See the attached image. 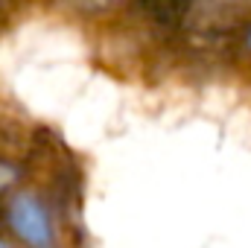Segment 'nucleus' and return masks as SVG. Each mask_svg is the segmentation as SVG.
I'll use <instances>...</instances> for the list:
<instances>
[{
  "instance_id": "nucleus-2",
  "label": "nucleus",
  "mask_w": 251,
  "mask_h": 248,
  "mask_svg": "<svg viewBox=\"0 0 251 248\" xmlns=\"http://www.w3.org/2000/svg\"><path fill=\"white\" fill-rule=\"evenodd\" d=\"M6 222L15 231V237L26 248H56V225H53V213L44 204V198L32 190H18L9 198L6 207Z\"/></svg>"
},
{
  "instance_id": "nucleus-1",
  "label": "nucleus",
  "mask_w": 251,
  "mask_h": 248,
  "mask_svg": "<svg viewBox=\"0 0 251 248\" xmlns=\"http://www.w3.org/2000/svg\"><path fill=\"white\" fill-rule=\"evenodd\" d=\"M178 24L196 41L243 35L251 24V0H184Z\"/></svg>"
},
{
  "instance_id": "nucleus-6",
  "label": "nucleus",
  "mask_w": 251,
  "mask_h": 248,
  "mask_svg": "<svg viewBox=\"0 0 251 248\" xmlns=\"http://www.w3.org/2000/svg\"><path fill=\"white\" fill-rule=\"evenodd\" d=\"M0 248H12V246H9V243H3V240H0Z\"/></svg>"
},
{
  "instance_id": "nucleus-4",
  "label": "nucleus",
  "mask_w": 251,
  "mask_h": 248,
  "mask_svg": "<svg viewBox=\"0 0 251 248\" xmlns=\"http://www.w3.org/2000/svg\"><path fill=\"white\" fill-rule=\"evenodd\" d=\"M18 178H21L18 167H15V164H9V161H0V193H6L9 187L18 181Z\"/></svg>"
},
{
  "instance_id": "nucleus-3",
  "label": "nucleus",
  "mask_w": 251,
  "mask_h": 248,
  "mask_svg": "<svg viewBox=\"0 0 251 248\" xmlns=\"http://www.w3.org/2000/svg\"><path fill=\"white\" fill-rule=\"evenodd\" d=\"M64 3L82 15H111V12H120L128 0H64Z\"/></svg>"
},
{
  "instance_id": "nucleus-5",
  "label": "nucleus",
  "mask_w": 251,
  "mask_h": 248,
  "mask_svg": "<svg viewBox=\"0 0 251 248\" xmlns=\"http://www.w3.org/2000/svg\"><path fill=\"white\" fill-rule=\"evenodd\" d=\"M240 38H243V50L249 53V59H251V24L243 29V35H240Z\"/></svg>"
}]
</instances>
